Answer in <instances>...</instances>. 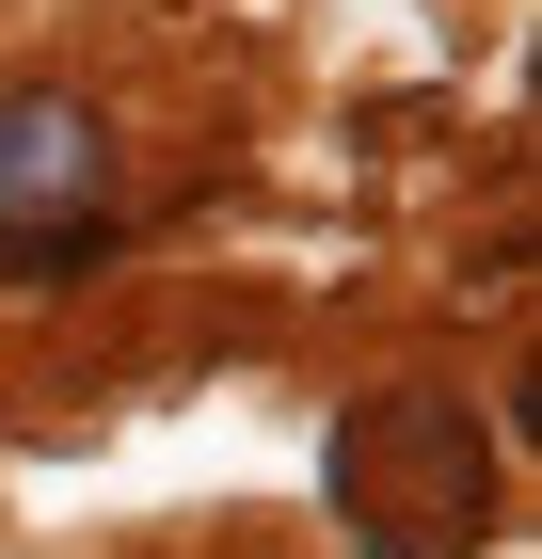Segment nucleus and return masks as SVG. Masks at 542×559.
Returning a JSON list of instances; mask_svg holds the SVG:
<instances>
[{
  "label": "nucleus",
  "mask_w": 542,
  "mask_h": 559,
  "mask_svg": "<svg viewBox=\"0 0 542 559\" xmlns=\"http://www.w3.org/2000/svg\"><path fill=\"white\" fill-rule=\"evenodd\" d=\"M96 224H112V129L81 96H0V288L81 272Z\"/></svg>",
  "instance_id": "nucleus-1"
}]
</instances>
